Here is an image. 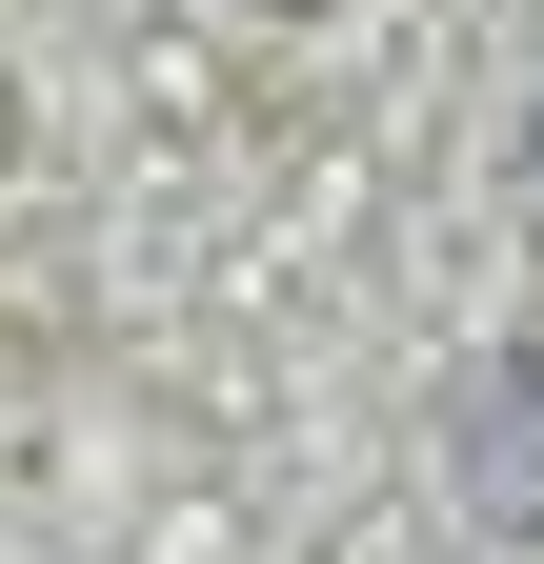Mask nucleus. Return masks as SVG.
Segmentation results:
<instances>
[{"mask_svg": "<svg viewBox=\"0 0 544 564\" xmlns=\"http://www.w3.org/2000/svg\"><path fill=\"white\" fill-rule=\"evenodd\" d=\"M464 484H485V505H544V364H504L464 403Z\"/></svg>", "mask_w": 544, "mask_h": 564, "instance_id": "1", "label": "nucleus"}]
</instances>
